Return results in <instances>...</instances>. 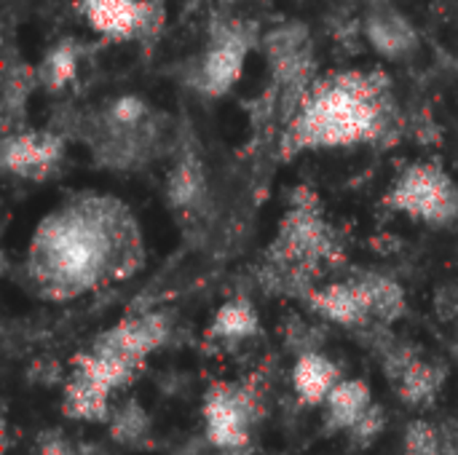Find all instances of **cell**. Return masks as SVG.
<instances>
[{"instance_id": "1", "label": "cell", "mask_w": 458, "mask_h": 455, "mask_svg": "<svg viewBox=\"0 0 458 455\" xmlns=\"http://www.w3.org/2000/svg\"><path fill=\"white\" fill-rule=\"evenodd\" d=\"M397 105L384 70H335L314 78L282 131V158L309 150L384 145L397 134Z\"/></svg>"}, {"instance_id": "2", "label": "cell", "mask_w": 458, "mask_h": 455, "mask_svg": "<svg viewBox=\"0 0 458 455\" xmlns=\"http://www.w3.org/2000/svg\"><path fill=\"white\" fill-rule=\"evenodd\" d=\"M341 260L344 247L322 215L319 196L309 188H298L266 255L263 287L276 295L306 300L314 282Z\"/></svg>"}, {"instance_id": "3", "label": "cell", "mask_w": 458, "mask_h": 455, "mask_svg": "<svg viewBox=\"0 0 458 455\" xmlns=\"http://www.w3.org/2000/svg\"><path fill=\"white\" fill-rule=\"evenodd\" d=\"M105 233L94 217L83 212L54 215L38 228L30 268L40 292L48 298H72L94 284L107 271Z\"/></svg>"}, {"instance_id": "4", "label": "cell", "mask_w": 458, "mask_h": 455, "mask_svg": "<svg viewBox=\"0 0 458 455\" xmlns=\"http://www.w3.org/2000/svg\"><path fill=\"white\" fill-rule=\"evenodd\" d=\"M384 206L432 228L458 223V188L437 161L411 164L384 196Z\"/></svg>"}, {"instance_id": "5", "label": "cell", "mask_w": 458, "mask_h": 455, "mask_svg": "<svg viewBox=\"0 0 458 455\" xmlns=\"http://www.w3.org/2000/svg\"><path fill=\"white\" fill-rule=\"evenodd\" d=\"M207 442L217 451L236 453L250 445L252 426L263 418V400L252 383H212L204 394Z\"/></svg>"}, {"instance_id": "6", "label": "cell", "mask_w": 458, "mask_h": 455, "mask_svg": "<svg viewBox=\"0 0 458 455\" xmlns=\"http://www.w3.org/2000/svg\"><path fill=\"white\" fill-rule=\"evenodd\" d=\"M166 338H169V322L164 314H140L99 333L91 343V351L142 367L145 357L161 349Z\"/></svg>"}, {"instance_id": "7", "label": "cell", "mask_w": 458, "mask_h": 455, "mask_svg": "<svg viewBox=\"0 0 458 455\" xmlns=\"http://www.w3.org/2000/svg\"><path fill=\"white\" fill-rule=\"evenodd\" d=\"M83 16L94 32L110 40L145 35L164 19L156 0H83Z\"/></svg>"}, {"instance_id": "8", "label": "cell", "mask_w": 458, "mask_h": 455, "mask_svg": "<svg viewBox=\"0 0 458 455\" xmlns=\"http://www.w3.org/2000/svg\"><path fill=\"white\" fill-rule=\"evenodd\" d=\"M247 38L242 35L239 27L231 29H220L212 40V46L204 51L199 70H196V88L207 97H223L228 94L242 72H244V62H247Z\"/></svg>"}, {"instance_id": "9", "label": "cell", "mask_w": 458, "mask_h": 455, "mask_svg": "<svg viewBox=\"0 0 458 455\" xmlns=\"http://www.w3.org/2000/svg\"><path fill=\"white\" fill-rule=\"evenodd\" d=\"M64 153L62 137L51 131H8L0 147L3 169L27 177V180H43L48 177Z\"/></svg>"}, {"instance_id": "10", "label": "cell", "mask_w": 458, "mask_h": 455, "mask_svg": "<svg viewBox=\"0 0 458 455\" xmlns=\"http://www.w3.org/2000/svg\"><path fill=\"white\" fill-rule=\"evenodd\" d=\"M306 303L322 319L335 322L341 327H352V330L373 327V319H370V314L365 308V300H362L360 287H357L354 279L333 282V284H325V287H314L306 295Z\"/></svg>"}, {"instance_id": "11", "label": "cell", "mask_w": 458, "mask_h": 455, "mask_svg": "<svg viewBox=\"0 0 458 455\" xmlns=\"http://www.w3.org/2000/svg\"><path fill=\"white\" fill-rule=\"evenodd\" d=\"M365 35L370 46L386 59H403L419 48V35L408 16H403L392 5H378L368 13Z\"/></svg>"}, {"instance_id": "12", "label": "cell", "mask_w": 458, "mask_h": 455, "mask_svg": "<svg viewBox=\"0 0 458 455\" xmlns=\"http://www.w3.org/2000/svg\"><path fill=\"white\" fill-rule=\"evenodd\" d=\"M341 383V370L319 351H306L295 359L293 389L306 408H319L327 402L330 392Z\"/></svg>"}, {"instance_id": "13", "label": "cell", "mask_w": 458, "mask_h": 455, "mask_svg": "<svg viewBox=\"0 0 458 455\" xmlns=\"http://www.w3.org/2000/svg\"><path fill=\"white\" fill-rule=\"evenodd\" d=\"M357 287H360V295L365 300V308L373 319V324H394L405 316L408 311V300H405V290L384 276V274H376V271H365L360 276H354Z\"/></svg>"}, {"instance_id": "14", "label": "cell", "mask_w": 458, "mask_h": 455, "mask_svg": "<svg viewBox=\"0 0 458 455\" xmlns=\"http://www.w3.org/2000/svg\"><path fill=\"white\" fill-rule=\"evenodd\" d=\"M373 405V392L365 381L352 378V381H341L325 408H327V424H325V434H335V432H349L352 424Z\"/></svg>"}, {"instance_id": "15", "label": "cell", "mask_w": 458, "mask_h": 455, "mask_svg": "<svg viewBox=\"0 0 458 455\" xmlns=\"http://www.w3.org/2000/svg\"><path fill=\"white\" fill-rule=\"evenodd\" d=\"M110 392H105L102 386L91 383L89 378H83L81 373H70V378L64 381V400H62V416L64 418H75V421H110V405H107Z\"/></svg>"}, {"instance_id": "16", "label": "cell", "mask_w": 458, "mask_h": 455, "mask_svg": "<svg viewBox=\"0 0 458 455\" xmlns=\"http://www.w3.org/2000/svg\"><path fill=\"white\" fill-rule=\"evenodd\" d=\"M443 383H445V367H440L435 362H424L419 357L405 370V375L394 383V392L408 408H427L435 402Z\"/></svg>"}, {"instance_id": "17", "label": "cell", "mask_w": 458, "mask_h": 455, "mask_svg": "<svg viewBox=\"0 0 458 455\" xmlns=\"http://www.w3.org/2000/svg\"><path fill=\"white\" fill-rule=\"evenodd\" d=\"M70 365H72L75 373H81L83 378H89L91 383L102 386V389L110 392V394H113L115 389L131 383L134 375H137V370H140V367H134V365H129V362H121V359H115V357H107V354H97V351H91V349L75 354Z\"/></svg>"}, {"instance_id": "18", "label": "cell", "mask_w": 458, "mask_h": 455, "mask_svg": "<svg viewBox=\"0 0 458 455\" xmlns=\"http://www.w3.org/2000/svg\"><path fill=\"white\" fill-rule=\"evenodd\" d=\"M258 330H260V319H258L255 306L247 298H231L217 308L209 324V338L244 341V338H252Z\"/></svg>"}, {"instance_id": "19", "label": "cell", "mask_w": 458, "mask_h": 455, "mask_svg": "<svg viewBox=\"0 0 458 455\" xmlns=\"http://www.w3.org/2000/svg\"><path fill=\"white\" fill-rule=\"evenodd\" d=\"M107 434H110V440L118 442V445H137V442H145L148 434H150V416H148V410H145L137 400L123 402L115 413H110Z\"/></svg>"}, {"instance_id": "20", "label": "cell", "mask_w": 458, "mask_h": 455, "mask_svg": "<svg viewBox=\"0 0 458 455\" xmlns=\"http://www.w3.org/2000/svg\"><path fill=\"white\" fill-rule=\"evenodd\" d=\"M75 75H78V48L70 40L56 43L46 54V59H43V64L38 70V80L51 91L64 88L67 83L75 80Z\"/></svg>"}, {"instance_id": "21", "label": "cell", "mask_w": 458, "mask_h": 455, "mask_svg": "<svg viewBox=\"0 0 458 455\" xmlns=\"http://www.w3.org/2000/svg\"><path fill=\"white\" fill-rule=\"evenodd\" d=\"M204 193V174L196 161H180L169 174V201L174 206H191Z\"/></svg>"}, {"instance_id": "22", "label": "cell", "mask_w": 458, "mask_h": 455, "mask_svg": "<svg viewBox=\"0 0 458 455\" xmlns=\"http://www.w3.org/2000/svg\"><path fill=\"white\" fill-rule=\"evenodd\" d=\"M384 429H386V410H384L378 402H373V405L352 424V429H349L346 434H349L352 448L362 451V448H370L373 440H376Z\"/></svg>"}, {"instance_id": "23", "label": "cell", "mask_w": 458, "mask_h": 455, "mask_svg": "<svg viewBox=\"0 0 458 455\" xmlns=\"http://www.w3.org/2000/svg\"><path fill=\"white\" fill-rule=\"evenodd\" d=\"M403 455H443L437 426L429 424V421H413L405 429Z\"/></svg>"}, {"instance_id": "24", "label": "cell", "mask_w": 458, "mask_h": 455, "mask_svg": "<svg viewBox=\"0 0 458 455\" xmlns=\"http://www.w3.org/2000/svg\"><path fill=\"white\" fill-rule=\"evenodd\" d=\"M378 357H381V367H384V375L392 381V386L405 375V370L419 359V351L411 346V343H400V341H389L381 351H378Z\"/></svg>"}, {"instance_id": "25", "label": "cell", "mask_w": 458, "mask_h": 455, "mask_svg": "<svg viewBox=\"0 0 458 455\" xmlns=\"http://www.w3.org/2000/svg\"><path fill=\"white\" fill-rule=\"evenodd\" d=\"M148 115V105L134 97V94H126V97H118L110 107H107V121L118 129V131H131L140 126V121Z\"/></svg>"}, {"instance_id": "26", "label": "cell", "mask_w": 458, "mask_h": 455, "mask_svg": "<svg viewBox=\"0 0 458 455\" xmlns=\"http://www.w3.org/2000/svg\"><path fill=\"white\" fill-rule=\"evenodd\" d=\"M35 455H75L72 442L64 437L62 429H43L35 437Z\"/></svg>"}, {"instance_id": "27", "label": "cell", "mask_w": 458, "mask_h": 455, "mask_svg": "<svg viewBox=\"0 0 458 455\" xmlns=\"http://www.w3.org/2000/svg\"><path fill=\"white\" fill-rule=\"evenodd\" d=\"M27 378H30V383H35V386H54V383H59V378H62V367H59V362H54V359H38V362L30 365Z\"/></svg>"}, {"instance_id": "28", "label": "cell", "mask_w": 458, "mask_h": 455, "mask_svg": "<svg viewBox=\"0 0 458 455\" xmlns=\"http://www.w3.org/2000/svg\"><path fill=\"white\" fill-rule=\"evenodd\" d=\"M443 455H458V418H445L437 426Z\"/></svg>"}, {"instance_id": "29", "label": "cell", "mask_w": 458, "mask_h": 455, "mask_svg": "<svg viewBox=\"0 0 458 455\" xmlns=\"http://www.w3.org/2000/svg\"><path fill=\"white\" fill-rule=\"evenodd\" d=\"M217 455H231V453H225V451H223V453H217Z\"/></svg>"}]
</instances>
